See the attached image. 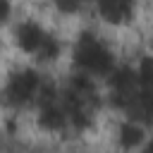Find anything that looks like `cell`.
I'll return each instance as SVG.
<instances>
[{
	"label": "cell",
	"instance_id": "1",
	"mask_svg": "<svg viewBox=\"0 0 153 153\" xmlns=\"http://www.w3.org/2000/svg\"><path fill=\"white\" fill-rule=\"evenodd\" d=\"M5 45L14 60L33 62L45 72H53L67 62L69 33H65L57 22H50L36 12H19L12 24L5 26Z\"/></svg>",
	"mask_w": 153,
	"mask_h": 153
},
{
	"label": "cell",
	"instance_id": "2",
	"mask_svg": "<svg viewBox=\"0 0 153 153\" xmlns=\"http://www.w3.org/2000/svg\"><path fill=\"white\" fill-rule=\"evenodd\" d=\"M120 60L122 55L117 50L115 38L96 22H81L69 33L67 69H76L103 81Z\"/></svg>",
	"mask_w": 153,
	"mask_h": 153
},
{
	"label": "cell",
	"instance_id": "3",
	"mask_svg": "<svg viewBox=\"0 0 153 153\" xmlns=\"http://www.w3.org/2000/svg\"><path fill=\"white\" fill-rule=\"evenodd\" d=\"M53 72L41 69L33 62L24 60H10L2 76V105L5 115L14 117H29V112L36 108L43 88L48 86Z\"/></svg>",
	"mask_w": 153,
	"mask_h": 153
},
{
	"label": "cell",
	"instance_id": "4",
	"mask_svg": "<svg viewBox=\"0 0 153 153\" xmlns=\"http://www.w3.org/2000/svg\"><path fill=\"white\" fill-rule=\"evenodd\" d=\"M29 122L41 136H50V139L69 136V120L60 93V76H50L36 108L29 112Z\"/></svg>",
	"mask_w": 153,
	"mask_h": 153
},
{
	"label": "cell",
	"instance_id": "5",
	"mask_svg": "<svg viewBox=\"0 0 153 153\" xmlns=\"http://www.w3.org/2000/svg\"><path fill=\"white\" fill-rule=\"evenodd\" d=\"M153 127L134 115H112L105 129L110 153H141Z\"/></svg>",
	"mask_w": 153,
	"mask_h": 153
},
{
	"label": "cell",
	"instance_id": "6",
	"mask_svg": "<svg viewBox=\"0 0 153 153\" xmlns=\"http://www.w3.org/2000/svg\"><path fill=\"white\" fill-rule=\"evenodd\" d=\"M141 0H96L91 5L93 22L105 31H124L136 24Z\"/></svg>",
	"mask_w": 153,
	"mask_h": 153
},
{
	"label": "cell",
	"instance_id": "7",
	"mask_svg": "<svg viewBox=\"0 0 153 153\" xmlns=\"http://www.w3.org/2000/svg\"><path fill=\"white\" fill-rule=\"evenodd\" d=\"M48 12L55 17V22H79L88 7L84 0H43Z\"/></svg>",
	"mask_w": 153,
	"mask_h": 153
},
{
	"label": "cell",
	"instance_id": "8",
	"mask_svg": "<svg viewBox=\"0 0 153 153\" xmlns=\"http://www.w3.org/2000/svg\"><path fill=\"white\" fill-rule=\"evenodd\" d=\"M131 60H134V69H136V79H139V88H148V91H153V50L143 45Z\"/></svg>",
	"mask_w": 153,
	"mask_h": 153
},
{
	"label": "cell",
	"instance_id": "9",
	"mask_svg": "<svg viewBox=\"0 0 153 153\" xmlns=\"http://www.w3.org/2000/svg\"><path fill=\"white\" fill-rule=\"evenodd\" d=\"M141 153H153V131H151V136H148V141L143 143V148H141Z\"/></svg>",
	"mask_w": 153,
	"mask_h": 153
},
{
	"label": "cell",
	"instance_id": "10",
	"mask_svg": "<svg viewBox=\"0 0 153 153\" xmlns=\"http://www.w3.org/2000/svg\"><path fill=\"white\" fill-rule=\"evenodd\" d=\"M146 48L153 50V22H151V29H148V41H146Z\"/></svg>",
	"mask_w": 153,
	"mask_h": 153
}]
</instances>
